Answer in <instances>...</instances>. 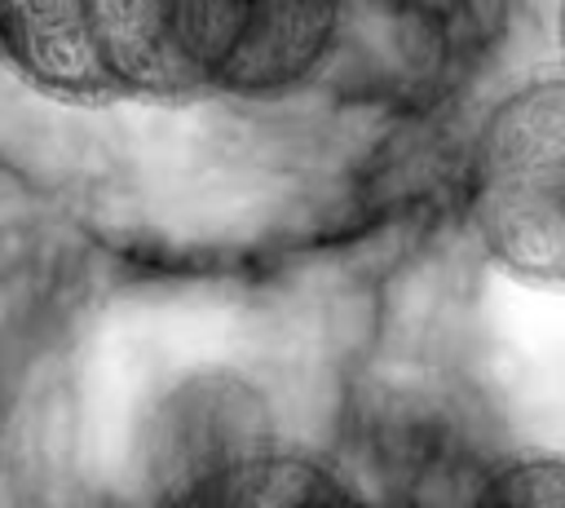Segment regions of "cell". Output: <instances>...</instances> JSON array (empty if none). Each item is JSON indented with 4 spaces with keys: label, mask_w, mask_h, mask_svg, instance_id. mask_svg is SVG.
I'll return each instance as SVG.
<instances>
[{
    "label": "cell",
    "mask_w": 565,
    "mask_h": 508,
    "mask_svg": "<svg viewBox=\"0 0 565 508\" xmlns=\"http://www.w3.org/2000/svg\"><path fill=\"white\" fill-rule=\"evenodd\" d=\"M463 212L508 274L565 283V80H534L494 102L472 137Z\"/></svg>",
    "instance_id": "obj_1"
},
{
    "label": "cell",
    "mask_w": 565,
    "mask_h": 508,
    "mask_svg": "<svg viewBox=\"0 0 565 508\" xmlns=\"http://www.w3.org/2000/svg\"><path fill=\"white\" fill-rule=\"evenodd\" d=\"M477 499L494 504H565V455H512L494 464L477 486Z\"/></svg>",
    "instance_id": "obj_2"
}]
</instances>
